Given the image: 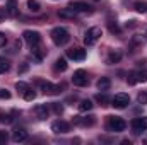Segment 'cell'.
I'll list each match as a JSON object with an SVG mask.
<instances>
[{"label": "cell", "instance_id": "cell-24", "mask_svg": "<svg viewBox=\"0 0 147 145\" xmlns=\"http://www.w3.org/2000/svg\"><path fill=\"white\" fill-rule=\"evenodd\" d=\"M96 101H98L101 106H110V103H111V99L105 94V92H103V94H98V96H96Z\"/></svg>", "mask_w": 147, "mask_h": 145}, {"label": "cell", "instance_id": "cell-19", "mask_svg": "<svg viewBox=\"0 0 147 145\" xmlns=\"http://www.w3.org/2000/svg\"><path fill=\"white\" fill-rule=\"evenodd\" d=\"M92 108H94V104H92V101H89V99H82V101L79 103V111H80V113H87V111H91Z\"/></svg>", "mask_w": 147, "mask_h": 145}, {"label": "cell", "instance_id": "cell-21", "mask_svg": "<svg viewBox=\"0 0 147 145\" xmlns=\"http://www.w3.org/2000/svg\"><path fill=\"white\" fill-rule=\"evenodd\" d=\"M58 17H62V19H74L75 17V12H74L72 9H63V10H60L58 12Z\"/></svg>", "mask_w": 147, "mask_h": 145}, {"label": "cell", "instance_id": "cell-6", "mask_svg": "<svg viewBox=\"0 0 147 145\" xmlns=\"http://www.w3.org/2000/svg\"><path fill=\"white\" fill-rule=\"evenodd\" d=\"M72 82H74V85H77V87H86V85L89 84L87 72H86V70H82V68L75 70L74 75H72Z\"/></svg>", "mask_w": 147, "mask_h": 145}, {"label": "cell", "instance_id": "cell-28", "mask_svg": "<svg viewBox=\"0 0 147 145\" xmlns=\"http://www.w3.org/2000/svg\"><path fill=\"white\" fill-rule=\"evenodd\" d=\"M12 121H14L12 114H9V113H0V123H5V125H9V123H12Z\"/></svg>", "mask_w": 147, "mask_h": 145}, {"label": "cell", "instance_id": "cell-17", "mask_svg": "<svg viewBox=\"0 0 147 145\" xmlns=\"http://www.w3.org/2000/svg\"><path fill=\"white\" fill-rule=\"evenodd\" d=\"M96 85H98V89H99L101 92H106V91H110V87H111V80L108 77H101Z\"/></svg>", "mask_w": 147, "mask_h": 145}, {"label": "cell", "instance_id": "cell-9", "mask_svg": "<svg viewBox=\"0 0 147 145\" xmlns=\"http://www.w3.org/2000/svg\"><path fill=\"white\" fill-rule=\"evenodd\" d=\"M147 130V118H134L132 119V132L134 135H140Z\"/></svg>", "mask_w": 147, "mask_h": 145}, {"label": "cell", "instance_id": "cell-40", "mask_svg": "<svg viewBox=\"0 0 147 145\" xmlns=\"http://www.w3.org/2000/svg\"><path fill=\"white\" fill-rule=\"evenodd\" d=\"M146 36H147V31H146Z\"/></svg>", "mask_w": 147, "mask_h": 145}, {"label": "cell", "instance_id": "cell-5", "mask_svg": "<svg viewBox=\"0 0 147 145\" xmlns=\"http://www.w3.org/2000/svg\"><path fill=\"white\" fill-rule=\"evenodd\" d=\"M127 82L130 85H135V84H144L147 82V72H142V70H132L127 75Z\"/></svg>", "mask_w": 147, "mask_h": 145}, {"label": "cell", "instance_id": "cell-29", "mask_svg": "<svg viewBox=\"0 0 147 145\" xmlns=\"http://www.w3.org/2000/svg\"><path fill=\"white\" fill-rule=\"evenodd\" d=\"M16 89H17L19 92H22V94H24V92H26V91L29 89V85H28L26 82H22V80H19V82L16 84Z\"/></svg>", "mask_w": 147, "mask_h": 145}, {"label": "cell", "instance_id": "cell-14", "mask_svg": "<svg viewBox=\"0 0 147 145\" xmlns=\"http://www.w3.org/2000/svg\"><path fill=\"white\" fill-rule=\"evenodd\" d=\"M69 9H72L74 12H91V10H92L89 3H86V2H77V0H74V2L69 3Z\"/></svg>", "mask_w": 147, "mask_h": 145}, {"label": "cell", "instance_id": "cell-11", "mask_svg": "<svg viewBox=\"0 0 147 145\" xmlns=\"http://www.w3.org/2000/svg\"><path fill=\"white\" fill-rule=\"evenodd\" d=\"M50 111H51L50 104H38L33 109V113H34V116H36L38 119H46L50 116Z\"/></svg>", "mask_w": 147, "mask_h": 145}, {"label": "cell", "instance_id": "cell-38", "mask_svg": "<svg viewBox=\"0 0 147 145\" xmlns=\"http://www.w3.org/2000/svg\"><path fill=\"white\" fill-rule=\"evenodd\" d=\"M128 26L134 28V26H135V21H128V22H127V28H128Z\"/></svg>", "mask_w": 147, "mask_h": 145}, {"label": "cell", "instance_id": "cell-1", "mask_svg": "<svg viewBox=\"0 0 147 145\" xmlns=\"http://www.w3.org/2000/svg\"><path fill=\"white\" fill-rule=\"evenodd\" d=\"M50 36H51V41H53L57 46H63V44H67V43L70 41V33H69L65 28H62V26L53 28Z\"/></svg>", "mask_w": 147, "mask_h": 145}, {"label": "cell", "instance_id": "cell-26", "mask_svg": "<svg viewBox=\"0 0 147 145\" xmlns=\"http://www.w3.org/2000/svg\"><path fill=\"white\" fill-rule=\"evenodd\" d=\"M28 9H29L31 12H39L41 5H39V2H38V0H28Z\"/></svg>", "mask_w": 147, "mask_h": 145}, {"label": "cell", "instance_id": "cell-12", "mask_svg": "<svg viewBox=\"0 0 147 145\" xmlns=\"http://www.w3.org/2000/svg\"><path fill=\"white\" fill-rule=\"evenodd\" d=\"M67 58H70L74 62H82L86 58V50L84 48H72L67 50Z\"/></svg>", "mask_w": 147, "mask_h": 145}, {"label": "cell", "instance_id": "cell-10", "mask_svg": "<svg viewBox=\"0 0 147 145\" xmlns=\"http://www.w3.org/2000/svg\"><path fill=\"white\" fill-rule=\"evenodd\" d=\"M51 132L57 133V135H60V133H69V132H70V125H69L67 121H63V119H57V121L51 123Z\"/></svg>", "mask_w": 147, "mask_h": 145}, {"label": "cell", "instance_id": "cell-15", "mask_svg": "<svg viewBox=\"0 0 147 145\" xmlns=\"http://www.w3.org/2000/svg\"><path fill=\"white\" fill-rule=\"evenodd\" d=\"M74 123L79 125V126H92L96 123V116H86V118H80V116H75L74 118Z\"/></svg>", "mask_w": 147, "mask_h": 145}, {"label": "cell", "instance_id": "cell-13", "mask_svg": "<svg viewBox=\"0 0 147 145\" xmlns=\"http://www.w3.org/2000/svg\"><path fill=\"white\" fill-rule=\"evenodd\" d=\"M26 140H28V132H26V128H22V126L14 128V132H12V142L21 144V142H26Z\"/></svg>", "mask_w": 147, "mask_h": 145}, {"label": "cell", "instance_id": "cell-31", "mask_svg": "<svg viewBox=\"0 0 147 145\" xmlns=\"http://www.w3.org/2000/svg\"><path fill=\"white\" fill-rule=\"evenodd\" d=\"M50 108L53 109V113H55V114H62V113H63V106H62V104H58V103H51V104H50Z\"/></svg>", "mask_w": 147, "mask_h": 145}, {"label": "cell", "instance_id": "cell-3", "mask_svg": "<svg viewBox=\"0 0 147 145\" xmlns=\"http://www.w3.org/2000/svg\"><path fill=\"white\" fill-rule=\"evenodd\" d=\"M101 36H103V29H101V28L94 26V28L87 29L86 34H84V43H86V46H92V44H96L98 39H99Z\"/></svg>", "mask_w": 147, "mask_h": 145}, {"label": "cell", "instance_id": "cell-16", "mask_svg": "<svg viewBox=\"0 0 147 145\" xmlns=\"http://www.w3.org/2000/svg\"><path fill=\"white\" fill-rule=\"evenodd\" d=\"M5 9H7V15L16 17V15L19 14V5H17V0H7Z\"/></svg>", "mask_w": 147, "mask_h": 145}, {"label": "cell", "instance_id": "cell-20", "mask_svg": "<svg viewBox=\"0 0 147 145\" xmlns=\"http://www.w3.org/2000/svg\"><path fill=\"white\" fill-rule=\"evenodd\" d=\"M67 67H69V65H67V60H65V58H62V56L57 58V62H55V70H57V72H65Z\"/></svg>", "mask_w": 147, "mask_h": 145}, {"label": "cell", "instance_id": "cell-39", "mask_svg": "<svg viewBox=\"0 0 147 145\" xmlns=\"http://www.w3.org/2000/svg\"><path fill=\"white\" fill-rule=\"evenodd\" d=\"M144 142H146V144H147V137H146V138H144Z\"/></svg>", "mask_w": 147, "mask_h": 145}, {"label": "cell", "instance_id": "cell-25", "mask_svg": "<svg viewBox=\"0 0 147 145\" xmlns=\"http://www.w3.org/2000/svg\"><path fill=\"white\" fill-rule=\"evenodd\" d=\"M31 53L34 55V58H36L38 62H41V60H43V55H45V53L41 51L39 44H38V46H31Z\"/></svg>", "mask_w": 147, "mask_h": 145}, {"label": "cell", "instance_id": "cell-2", "mask_svg": "<svg viewBox=\"0 0 147 145\" xmlns=\"http://www.w3.org/2000/svg\"><path fill=\"white\" fill-rule=\"evenodd\" d=\"M106 128L108 132H113V133H120L127 128V123L123 118L120 116H108V121H106Z\"/></svg>", "mask_w": 147, "mask_h": 145}, {"label": "cell", "instance_id": "cell-4", "mask_svg": "<svg viewBox=\"0 0 147 145\" xmlns=\"http://www.w3.org/2000/svg\"><path fill=\"white\" fill-rule=\"evenodd\" d=\"M130 104V96L125 92H118L115 94V97H111V106H115L116 109H125Z\"/></svg>", "mask_w": 147, "mask_h": 145}, {"label": "cell", "instance_id": "cell-34", "mask_svg": "<svg viewBox=\"0 0 147 145\" xmlns=\"http://www.w3.org/2000/svg\"><path fill=\"white\" fill-rule=\"evenodd\" d=\"M9 140V135H7V132H2L0 130V144H5Z\"/></svg>", "mask_w": 147, "mask_h": 145}, {"label": "cell", "instance_id": "cell-27", "mask_svg": "<svg viewBox=\"0 0 147 145\" xmlns=\"http://www.w3.org/2000/svg\"><path fill=\"white\" fill-rule=\"evenodd\" d=\"M108 29H110V33H113V34H120V33H121L120 26H118L115 21H110V22H108Z\"/></svg>", "mask_w": 147, "mask_h": 145}, {"label": "cell", "instance_id": "cell-32", "mask_svg": "<svg viewBox=\"0 0 147 145\" xmlns=\"http://www.w3.org/2000/svg\"><path fill=\"white\" fill-rule=\"evenodd\" d=\"M137 101H139V104H147V91H140L139 92Z\"/></svg>", "mask_w": 147, "mask_h": 145}, {"label": "cell", "instance_id": "cell-23", "mask_svg": "<svg viewBox=\"0 0 147 145\" xmlns=\"http://www.w3.org/2000/svg\"><path fill=\"white\" fill-rule=\"evenodd\" d=\"M10 70V62L3 56H0V73H7Z\"/></svg>", "mask_w": 147, "mask_h": 145}, {"label": "cell", "instance_id": "cell-18", "mask_svg": "<svg viewBox=\"0 0 147 145\" xmlns=\"http://www.w3.org/2000/svg\"><path fill=\"white\" fill-rule=\"evenodd\" d=\"M120 60H121V51L115 50V51H111L110 55H108V58H106V63H108V65H113V63H118Z\"/></svg>", "mask_w": 147, "mask_h": 145}, {"label": "cell", "instance_id": "cell-37", "mask_svg": "<svg viewBox=\"0 0 147 145\" xmlns=\"http://www.w3.org/2000/svg\"><path fill=\"white\" fill-rule=\"evenodd\" d=\"M26 70H28V63H24V65H22V67L19 68V73H24Z\"/></svg>", "mask_w": 147, "mask_h": 145}, {"label": "cell", "instance_id": "cell-7", "mask_svg": "<svg viewBox=\"0 0 147 145\" xmlns=\"http://www.w3.org/2000/svg\"><path fill=\"white\" fill-rule=\"evenodd\" d=\"M38 85L41 87V91L45 94H51V96H57L62 92V85H55L51 82H45V80H38Z\"/></svg>", "mask_w": 147, "mask_h": 145}, {"label": "cell", "instance_id": "cell-33", "mask_svg": "<svg viewBox=\"0 0 147 145\" xmlns=\"http://www.w3.org/2000/svg\"><path fill=\"white\" fill-rule=\"evenodd\" d=\"M0 97L2 99H10V92L5 91V89H0Z\"/></svg>", "mask_w": 147, "mask_h": 145}, {"label": "cell", "instance_id": "cell-36", "mask_svg": "<svg viewBox=\"0 0 147 145\" xmlns=\"http://www.w3.org/2000/svg\"><path fill=\"white\" fill-rule=\"evenodd\" d=\"M7 15V9L5 7H0V19H3Z\"/></svg>", "mask_w": 147, "mask_h": 145}, {"label": "cell", "instance_id": "cell-8", "mask_svg": "<svg viewBox=\"0 0 147 145\" xmlns=\"http://www.w3.org/2000/svg\"><path fill=\"white\" fill-rule=\"evenodd\" d=\"M22 38H24V41H26L29 46H38V44H41V34H39L38 31L28 29V31L22 33Z\"/></svg>", "mask_w": 147, "mask_h": 145}, {"label": "cell", "instance_id": "cell-30", "mask_svg": "<svg viewBox=\"0 0 147 145\" xmlns=\"http://www.w3.org/2000/svg\"><path fill=\"white\" fill-rule=\"evenodd\" d=\"M24 99H26V101H34V99H36V92H34L33 89H28V91L24 92Z\"/></svg>", "mask_w": 147, "mask_h": 145}, {"label": "cell", "instance_id": "cell-35", "mask_svg": "<svg viewBox=\"0 0 147 145\" xmlns=\"http://www.w3.org/2000/svg\"><path fill=\"white\" fill-rule=\"evenodd\" d=\"M5 44H7V36L3 33H0V48H3Z\"/></svg>", "mask_w": 147, "mask_h": 145}, {"label": "cell", "instance_id": "cell-22", "mask_svg": "<svg viewBox=\"0 0 147 145\" xmlns=\"http://www.w3.org/2000/svg\"><path fill=\"white\" fill-rule=\"evenodd\" d=\"M134 9L139 12V14H146L147 12V2H142V0H137L134 3Z\"/></svg>", "mask_w": 147, "mask_h": 145}]
</instances>
